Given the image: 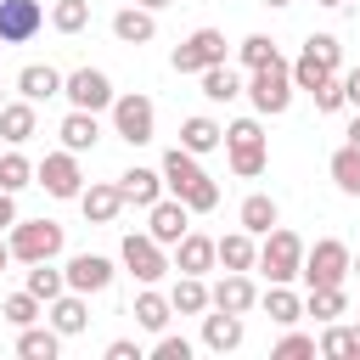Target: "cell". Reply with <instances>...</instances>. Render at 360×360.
Returning <instances> with one entry per match:
<instances>
[{
  "label": "cell",
  "mask_w": 360,
  "mask_h": 360,
  "mask_svg": "<svg viewBox=\"0 0 360 360\" xmlns=\"http://www.w3.org/2000/svg\"><path fill=\"white\" fill-rule=\"evenodd\" d=\"M264 6H292V0H264Z\"/></svg>",
  "instance_id": "cell-54"
},
{
  "label": "cell",
  "mask_w": 360,
  "mask_h": 360,
  "mask_svg": "<svg viewBox=\"0 0 360 360\" xmlns=\"http://www.w3.org/2000/svg\"><path fill=\"white\" fill-rule=\"evenodd\" d=\"M214 264H219V242H214V236L186 231V236L174 242V270H180V276H202V270H214Z\"/></svg>",
  "instance_id": "cell-14"
},
{
  "label": "cell",
  "mask_w": 360,
  "mask_h": 360,
  "mask_svg": "<svg viewBox=\"0 0 360 360\" xmlns=\"http://www.w3.org/2000/svg\"><path fill=\"white\" fill-rule=\"evenodd\" d=\"M146 231H152L163 248H174V242L191 231V208H186L180 197H158V202L146 208Z\"/></svg>",
  "instance_id": "cell-13"
},
{
  "label": "cell",
  "mask_w": 360,
  "mask_h": 360,
  "mask_svg": "<svg viewBox=\"0 0 360 360\" xmlns=\"http://www.w3.org/2000/svg\"><path fill=\"white\" fill-rule=\"evenodd\" d=\"M276 354H281V360H298V354H315V338H304V332H287V338L276 343Z\"/></svg>",
  "instance_id": "cell-44"
},
{
  "label": "cell",
  "mask_w": 360,
  "mask_h": 360,
  "mask_svg": "<svg viewBox=\"0 0 360 360\" xmlns=\"http://www.w3.org/2000/svg\"><path fill=\"white\" fill-rule=\"evenodd\" d=\"M315 6H349V0H315Z\"/></svg>",
  "instance_id": "cell-53"
},
{
  "label": "cell",
  "mask_w": 360,
  "mask_h": 360,
  "mask_svg": "<svg viewBox=\"0 0 360 360\" xmlns=\"http://www.w3.org/2000/svg\"><path fill=\"white\" fill-rule=\"evenodd\" d=\"M11 197H17V191L0 186V225H17V202H11Z\"/></svg>",
  "instance_id": "cell-47"
},
{
  "label": "cell",
  "mask_w": 360,
  "mask_h": 360,
  "mask_svg": "<svg viewBox=\"0 0 360 360\" xmlns=\"http://www.w3.org/2000/svg\"><path fill=\"white\" fill-rule=\"evenodd\" d=\"M39 304H51V298H62L68 292V270H51V259H39V264H28V281H22Z\"/></svg>",
  "instance_id": "cell-31"
},
{
  "label": "cell",
  "mask_w": 360,
  "mask_h": 360,
  "mask_svg": "<svg viewBox=\"0 0 360 360\" xmlns=\"http://www.w3.org/2000/svg\"><path fill=\"white\" fill-rule=\"evenodd\" d=\"M152 124H158V112H152V101H146L141 90H129V96L112 101V129H118V141L146 146V141H152Z\"/></svg>",
  "instance_id": "cell-8"
},
{
  "label": "cell",
  "mask_w": 360,
  "mask_h": 360,
  "mask_svg": "<svg viewBox=\"0 0 360 360\" xmlns=\"http://www.w3.org/2000/svg\"><path fill=\"white\" fill-rule=\"evenodd\" d=\"M112 34H118L124 45H146V39L158 34V17H152L146 6H124V11L112 17Z\"/></svg>",
  "instance_id": "cell-25"
},
{
  "label": "cell",
  "mask_w": 360,
  "mask_h": 360,
  "mask_svg": "<svg viewBox=\"0 0 360 360\" xmlns=\"http://www.w3.org/2000/svg\"><path fill=\"white\" fill-rule=\"evenodd\" d=\"M180 146L202 158V152H214V146H225V129H219V124H214L208 112H197V118H186V124H180Z\"/></svg>",
  "instance_id": "cell-26"
},
{
  "label": "cell",
  "mask_w": 360,
  "mask_h": 360,
  "mask_svg": "<svg viewBox=\"0 0 360 360\" xmlns=\"http://www.w3.org/2000/svg\"><path fill=\"white\" fill-rule=\"evenodd\" d=\"M17 90H22L28 101H51V96H62V73H56L51 62H28V68L17 73Z\"/></svg>",
  "instance_id": "cell-22"
},
{
  "label": "cell",
  "mask_w": 360,
  "mask_h": 360,
  "mask_svg": "<svg viewBox=\"0 0 360 360\" xmlns=\"http://www.w3.org/2000/svg\"><path fill=\"white\" fill-rule=\"evenodd\" d=\"M292 62H264V68H253V79H248V96H253V112H264V118H276V112H287L292 107Z\"/></svg>",
  "instance_id": "cell-2"
},
{
  "label": "cell",
  "mask_w": 360,
  "mask_h": 360,
  "mask_svg": "<svg viewBox=\"0 0 360 360\" xmlns=\"http://www.w3.org/2000/svg\"><path fill=\"white\" fill-rule=\"evenodd\" d=\"M129 315H135L146 332H163V326H169V315H174V304H169L163 292H152V287H146V292L135 298V309H129Z\"/></svg>",
  "instance_id": "cell-34"
},
{
  "label": "cell",
  "mask_w": 360,
  "mask_h": 360,
  "mask_svg": "<svg viewBox=\"0 0 360 360\" xmlns=\"http://www.w3.org/2000/svg\"><path fill=\"white\" fill-rule=\"evenodd\" d=\"M45 315H51V326H56L62 338H79V332L90 326V309H84V292H73V287H68L62 298H51V309H45Z\"/></svg>",
  "instance_id": "cell-20"
},
{
  "label": "cell",
  "mask_w": 360,
  "mask_h": 360,
  "mask_svg": "<svg viewBox=\"0 0 360 360\" xmlns=\"http://www.w3.org/2000/svg\"><path fill=\"white\" fill-rule=\"evenodd\" d=\"M236 56H242V68L253 73V68H264V62H276L281 51H276V39H270V34H248V39L236 45Z\"/></svg>",
  "instance_id": "cell-38"
},
{
  "label": "cell",
  "mask_w": 360,
  "mask_h": 360,
  "mask_svg": "<svg viewBox=\"0 0 360 360\" xmlns=\"http://www.w3.org/2000/svg\"><path fill=\"white\" fill-rule=\"evenodd\" d=\"M56 135H62V146H68V152H90V146L101 141V124H96V112L73 107V112L62 118V129H56Z\"/></svg>",
  "instance_id": "cell-23"
},
{
  "label": "cell",
  "mask_w": 360,
  "mask_h": 360,
  "mask_svg": "<svg viewBox=\"0 0 360 360\" xmlns=\"http://www.w3.org/2000/svg\"><path fill=\"white\" fill-rule=\"evenodd\" d=\"M34 129H39V118H34V101H28V96H22V101H6V107H0V135H6L11 146L34 141Z\"/></svg>",
  "instance_id": "cell-24"
},
{
  "label": "cell",
  "mask_w": 360,
  "mask_h": 360,
  "mask_svg": "<svg viewBox=\"0 0 360 360\" xmlns=\"http://www.w3.org/2000/svg\"><path fill=\"white\" fill-rule=\"evenodd\" d=\"M118 191H124V202H135V208H152L158 197H163V169H124L118 174Z\"/></svg>",
  "instance_id": "cell-18"
},
{
  "label": "cell",
  "mask_w": 360,
  "mask_h": 360,
  "mask_svg": "<svg viewBox=\"0 0 360 360\" xmlns=\"http://www.w3.org/2000/svg\"><path fill=\"white\" fill-rule=\"evenodd\" d=\"M34 180H39L51 197H62V202H68V197H79V191H84V174H79V152H68V146H62V152H51V158L34 169Z\"/></svg>",
  "instance_id": "cell-11"
},
{
  "label": "cell",
  "mask_w": 360,
  "mask_h": 360,
  "mask_svg": "<svg viewBox=\"0 0 360 360\" xmlns=\"http://www.w3.org/2000/svg\"><path fill=\"white\" fill-rule=\"evenodd\" d=\"M79 208H84V219H90V225H112V219L124 214V191H118V186H107V180H90V186L79 191Z\"/></svg>",
  "instance_id": "cell-17"
},
{
  "label": "cell",
  "mask_w": 360,
  "mask_h": 360,
  "mask_svg": "<svg viewBox=\"0 0 360 360\" xmlns=\"http://www.w3.org/2000/svg\"><path fill=\"white\" fill-rule=\"evenodd\" d=\"M326 360H354V332L349 326H338V321H326V332H321V343H315Z\"/></svg>",
  "instance_id": "cell-39"
},
{
  "label": "cell",
  "mask_w": 360,
  "mask_h": 360,
  "mask_svg": "<svg viewBox=\"0 0 360 360\" xmlns=\"http://www.w3.org/2000/svg\"><path fill=\"white\" fill-rule=\"evenodd\" d=\"M349 270H354V253L338 236H321L315 248H304V281L309 287H343Z\"/></svg>",
  "instance_id": "cell-6"
},
{
  "label": "cell",
  "mask_w": 360,
  "mask_h": 360,
  "mask_svg": "<svg viewBox=\"0 0 360 360\" xmlns=\"http://www.w3.org/2000/svg\"><path fill=\"white\" fill-rule=\"evenodd\" d=\"M326 73H332V68H326L321 56H309V51H304V56L292 62V84H298V90H315V84H321Z\"/></svg>",
  "instance_id": "cell-42"
},
{
  "label": "cell",
  "mask_w": 360,
  "mask_h": 360,
  "mask_svg": "<svg viewBox=\"0 0 360 360\" xmlns=\"http://www.w3.org/2000/svg\"><path fill=\"white\" fill-rule=\"evenodd\" d=\"M219 264H225V270H253V264H259L253 231H231V236H219Z\"/></svg>",
  "instance_id": "cell-30"
},
{
  "label": "cell",
  "mask_w": 360,
  "mask_h": 360,
  "mask_svg": "<svg viewBox=\"0 0 360 360\" xmlns=\"http://www.w3.org/2000/svg\"><path fill=\"white\" fill-rule=\"evenodd\" d=\"M84 22H90V0H56L51 6V28L56 34H79Z\"/></svg>",
  "instance_id": "cell-37"
},
{
  "label": "cell",
  "mask_w": 360,
  "mask_h": 360,
  "mask_svg": "<svg viewBox=\"0 0 360 360\" xmlns=\"http://www.w3.org/2000/svg\"><path fill=\"white\" fill-rule=\"evenodd\" d=\"M56 349H62V332L56 326H22L17 332V354L22 360H56Z\"/></svg>",
  "instance_id": "cell-29"
},
{
  "label": "cell",
  "mask_w": 360,
  "mask_h": 360,
  "mask_svg": "<svg viewBox=\"0 0 360 360\" xmlns=\"http://www.w3.org/2000/svg\"><path fill=\"white\" fill-rule=\"evenodd\" d=\"M0 107H6V101H0Z\"/></svg>",
  "instance_id": "cell-56"
},
{
  "label": "cell",
  "mask_w": 360,
  "mask_h": 360,
  "mask_svg": "<svg viewBox=\"0 0 360 360\" xmlns=\"http://www.w3.org/2000/svg\"><path fill=\"white\" fill-rule=\"evenodd\" d=\"M225 152H231V169H236L242 180L264 174L270 152H264V129H259V118H236V124L225 129Z\"/></svg>",
  "instance_id": "cell-3"
},
{
  "label": "cell",
  "mask_w": 360,
  "mask_h": 360,
  "mask_svg": "<svg viewBox=\"0 0 360 360\" xmlns=\"http://www.w3.org/2000/svg\"><path fill=\"white\" fill-rule=\"evenodd\" d=\"M343 96L360 107V68H349V73H343Z\"/></svg>",
  "instance_id": "cell-48"
},
{
  "label": "cell",
  "mask_w": 360,
  "mask_h": 360,
  "mask_svg": "<svg viewBox=\"0 0 360 360\" xmlns=\"http://www.w3.org/2000/svg\"><path fill=\"white\" fill-rule=\"evenodd\" d=\"M309 96H315V112H338V107L349 101V96H343V73H326Z\"/></svg>",
  "instance_id": "cell-41"
},
{
  "label": "cell",
  "mask_w": 360,
  "mask_h": 360,
  "mask_svg": "<svg viewBox=\"0 0 360 360\" xmlns=\"http://www.w3.org/2000/svg\"><path fill=\"white\" fill-rule=\"evenodd\" d=\"M343 309H349L343 287H309V298H304V315H315V321H338Z\"/></svg>",
  "instance_id": "cell-35"
},
{
  "label": "cell",
  "mask_w": 360,
  "mask_h": 360,
  "mask_svg": "<svg viewBox=\"0 0 360 360\" xmlns=\"http://www.w3.org/2000/svg\"><path fill=\"white\" fill-rule=\"evenodd\" d=\"M135 6H146V11H163V6H174V0H135Z\"/></svg>",
  "instance_id": "cell-50"
},
{
  "label": "cell",
  "mask_w": 360,
  "mask_h": 360,
  "mask_svg": "<svg viewBox=\"0 0 360 360\" xmlns=\"http://www.w3.org/2000/svg\"><path fill=\"white\" fill-rule=\"evenodd\" d=\"M304 51H309V56H321L332 73H338V62H343V45H338V34H309V39H304Z\"/></svg>",
  "instance_id": "cell-43"
},
{
  "label": "cell",
  "mask_w": 360,
  "mask_h": 360,
  "mask_svg": "<svg viewBox=\"0 0 360 360\" xmlns=\"http://www.w3.org/2000/svg\"><path fill=\"white\" fill-rule=\"evenodd\" d=\"M62 96H68L73 107H84V112H101V107L118 101V96H112V79H107L101 68H73V73L62 79Z\"/></svg>",
  "instance_id": "cell-10"
},
{
  "label": "cell",
  "mask_w": 360,
  "mask_h": 360,
  "mask_svg": "<svg viewBox=\"0 0 360 360\" xmlns=\"http://www.w3.org/2000/svg\"><path fill=\"white\" fill-rule=\"evenodd\" d=\"M326 169H332V180H338L343 197H360V146H338Z\"/></svg>",
  "instance_id": "cell-33"
},
{
  "label": "cell",
  "mask_w": 360,
  "mask_h": 360,
  "mask_svg": "<svg viewBox=\"0 0 360 360\" xmlns=\"http://www.w3.org/2000/svg\"><path fill=\"white\" fill-rule=\"evenodd\" d=\"M6 242H11V259L39 264V259H56L62 253V225L56 219H17Z\"/></svg>",
  "instance_id": "cell-4"
},
{
  "label": "cell",
  "mask_w": 360,
  "mask_h": 360,
  "mask_svg": "<svg viewBox=\"0 0 360 360\" xmlns=\"http://www.w3.org/2000/svg\"><path fill=\"white\" fill-rule=\"evenodd\" d=\"M68 287L84 292V298H90V292H107V287H112V264H107L101 253H73V259H68Z\"/></svg>",
  "instance_id": "cell-16"
},
{
  "label": "cell",
  "mask_w": 360,
  "mask_h": 360,
  "mask_svg": "<svg viewBox=\"0 0 360 360\" xmlns=\"http://www.w3.org/2000/svg\"><path fill=\"white\" fill-rule=\"evenodd\" d=\"M236 219H242V231H253V236H270L281 214H276V197L253 191V197H242V214H236Z\"/></svg>",
  "instance_id": "cell-27"
},
{
  "label": "cell",
  "mask_w": 360,
  "mask_h": 360,
  "mask_svg": "<svg viewBox=\"0 0 360 360\" xmlns=\"http://www.w3.org/2000/svg\"><path fill=\"white\" fill-rule=\"evenodd\" d=\"M197 79H202V96H208V101H236V96H242V79H236V68H225V62L202 68Z\"/></svg>",
  "instance_id": "cell-32"
},
{
  "label": "cell",
  "mask_w": 360,
  "mask_h": 360,
  "mask_svg": "<svg viewBox=\"0 0 360 360\" xmlns=\"http://www.w3.org/2000/svg\"><path fill=\"white\" fill-rule=\"evenodd\" d=\"M163 191L180 197L191 214L219 208V186H214V174H208V169L197 163V152H186V146H169V152H163Z\"/></svg>",
  "instance_id": "cell-1"
},
{
  "label": "cell",
  "mask_w": 360,
  "mask_h": 360,
  "mask_svg": "<svg viewBox=\"0 0 360 360\" xmlns=\"http://www.w3.org/2000/svg\"><path fill=\"white\" fill-rule=\"evenodd\" d=\"M0 315H6V321H11V326H17V332H22V326H34V321H39V315H45V309H39V298H34V292H28V287H22V292H11V298H6V304H0Z\"/></svg>",
  "instance_id": "cell-36"
},
{
  "label": "cell",
  "mask_w": 360,
  "mask_h": 360,
  "mask_svg": "<svg viewBox=\"0 0 360 360\" xmlns=\"http://www.w3.org/2000/svg\"><path fill=\"white\" fill-rule=\"evenodd\" d=\"M208 298H214V309H231V315H248L253 304H259V287L248 281V270H225L214 287H208Z\"/></svg>",
  "instance_id": "cell-15"
},
{
  "label": "cell",
  "mask_w": 360,
  "mask_h": 360,
  "mask_svg": "<svg viewBox=\"0 0 360 360\" xmlns=\"http://www.w3.org/2000/svg\"><path fill=\"white\" fill-rule=\"evenodd\" d=\"M107 360H141V343L135 338H112L107 343Z\"/></svg>",
  "instance_id": "cell-46"
},
{
  "label": "cell",
  "mask_w": 360,
  "mask_h": 360,
  "mask_svg": "<svg viewBox=\"0 0 360 360\" xmlns=\"http://www.w3.org/2000/svg\"><path fill=\"white\" fill-rule=\"evenodd\" d=\"M354 270H360V259H354Z\"/></svg>",
  "instance_id": "cell-55"
},
{
  "label": "cell",
  "mask_w": 360,
  "mask_h": 360,
  "mask_svg": "<svg viewBox=\"0 0 360 360\" xmlns=\"http://www.w3.org/2000/svg\"><path fill=\"white\" fill-rule=\"evenodd\" d=\"M118 253H124V270H129L135 281H146V287H152V281H163V276L174 270V264L163 259V242H158L152 231H129Z\"/></svg>",
  "instance_id": "cell-7"
},
{
  "label": "cell",
  "mask_w": 360,
  "mask_h": 360,
  "mask_svg": "<svg viewBox=\"0 0 360 360\" xmlns=\"http://www.w3.org/2000/svg\"><path fill=\"white\" fill-rule=\"evenodd\" d=\"M6 264H11V242L0 236V270H6Z\"/></svg>",
  "instance_id": "cell-51"
},
{
  "label": "cell",
  "mask_w": 360,
  "mask_h": 360,
  "mask_svg": "<svg viewBox=\"0 0 360 360\" xmlns=\"http://www.w3.org/2000/svg\"><path fill=\"white\" fill-rule=\"evenodd\" d=\"M349 146H360V112H354V124H349Z\"/></svg>",
  "instance_id": "cell-49"
},
{
  "label": "cell",
  "mask_w": 360,
  "mask_h": 360,
  "mask_svg": "<svg viewBox=\"0 0 360 360\" xmlns=\"http://www.w3.org/2000/svg\"><path fill=\"white\" fill-rule=\"evenodd\" d=\"M39 22H45L39 0H0V45H28Z\"/></svg>",
  "instance_id": "cell-12"
},
{
  "label": "cell",
  "mask_w": 360,
  "mask_h": 360,
  "mask_svg": "<svg viewBox=\"0 0 360 360\" xmlns=\"http://www.w3.org/2000/svg\"><path fill=\"white\" fill-rule=\"evenodd\" d=\"M349 332H354V360H360V326H349Z\"/></svg>",
  "instance_id": "cell-52"
},
{
  "label": "cell",
  "mask_w": 360,
  "mask_h": 360,
  "mask_svg": "<svg viewBox=\"0 0 360 360\" xmlns=\"http://www.w3.org/2000/svg\"><path fill=\"white\" fill-rule=\"evenodd\" d=\"M0 186H6V191H22V186H34V163H28L22 152H6V158H0Z\"/></svg>",
  "instance_id": "cell-40"
},
{
  "label": "cell",
  "mask_w": 360,
  "mask_h": 360,
  "mask_svg": "<svg viewBox=\"0 0 360 360\" xmlns=\"http://www.w3.org/2000/svg\"><path fill=\"white\" fill-rule=\"evenodd\" d=\"M174 73H202V68H214V62H225V34L219 28H197L191 39H180L174 45Z\"/></svg>",
  "instance_id": "cell-9"
},
{
  "label": "cell",
  "mask_w": 360,
  "mask_h": 360,
  "mask_svg": "<svg viewBox=\"0 0 360 360\" xmlns=\"http://www.w3.org/2000/svg\"><path fill=\"white\" fill-rule=\"evenodd\" d=\"M152 354H158V360H191V343H186V338H158Z\"/></svg>",
  "instance_id": "cell-45"
},
{
  "label": "cell",
  "mask_w": 360,
  "mask_h": 360,
  "mask_svg": "<svg viewBox=\"0 0 360 360\" xmlns=\"http://www.w3.org/2000/svg\"><path fill=\"white\" fill-rule=\"evenodd\" d=\"M202 349H214V354H231V349H242V315H231V309H214V315H202Z\"/></svg>",
  "instance_id": "cell-19"
},
{
  "label": "cell",
  "mask_w": 360,
  "mask_h": 360,
  "mask_svg": "<svg viewBox=\"0 0 360 360\" xmlns=\"http://www.w3.org/2000/svg\"><path fill=\"white\" fill-rule=\"evenodd\" d=\"M169 304H174V315H202V309H214L202 276H180V281L169 287Z\"/></svg>",
  "instance_id": "cell-28"
},
{
  "label": "cell",
  "mask_w": 360,
  "mask_h": 360,
  "mask_svg": "<svg viewBox=\"0 0 360 360\" xmlns=\"http://www.w3.org/2000/svg\"><path fill=\"white\" fill-rule=\"evenodd\" d=\"M259 304H264V315H270L276 326H298V321H304V298H298L287 281H270V292H259Z\"/></svg>",
  "instance_id": "cell-21"
},
{
  "label": "cell",
  "mask_w": 360,
  "mask_h": 360,
  "mask_svg": "<svg viewBox=\"0 0 360 360\" xmlns=\"http://www.w3.org/2000/svg\"><path fill=\"white\" fill-rule=\"evenodd\" d=\"M259 270H264L270 281H292V276H304V242H298V231L276 225V231L259 242Z\"/></svg>",
  "instance_id": "cell-5"
}]
</instances>
